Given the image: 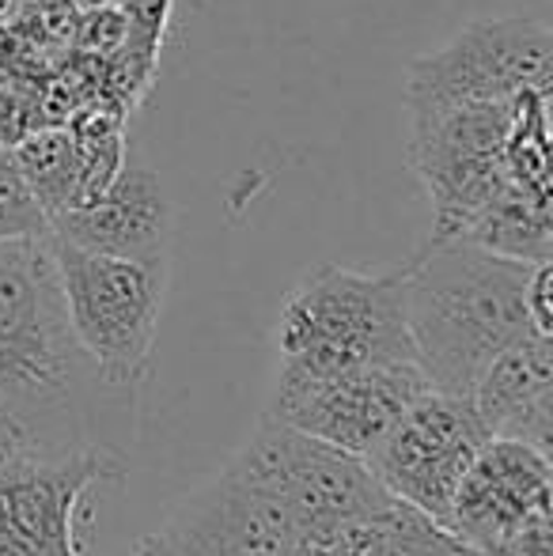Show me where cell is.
I'll list each match as a JSON object with an SVG mask.
<instances>
[{"instance_id":"6da1fadb","label":"cell","mask_w":553,"mask_h":556,"mask_svg":"<svg viewBox=\"0 0 553 556\" xmlns=\"http://www.w3.org/2000/svg\"><path fill=\"white\" fill-rule=\"evenodd\" d=\"M137 390L118 387L76 341L50 235L0 242V454L122 458Z\"/></svg>"},{"instance_id":"7a4b0ae2","label":"cell","mask_w":553,"mask_h":556,"mask_svg":"<svg viewBox=\"0 0 553 556\" xmlns=\"http://www.w3.org/2000/svg\"><path fill=\"white\" fill-rule=\"evenodd\" d=\"M531 269V262L463 239H428L402 265L406 326L428 387L470 397L481 371L508 344L542 337L527 315Z\"/></svg>"},{"instance_id":"3957f363","label":"cell","mask_w":553,"mask_h":556,"mask_svg":"<svg viewBox=\"0 0 553 556\" xmlns=\"http://www.w3.org/2000/svg\"><path fill=\"white\" fill-rule=\"evenodd\" d=\"M376 364H417L402 303V269H311L280 303L277 371L334 375Z\"/></svg>"},{"instance_id":"277c9868","label":"cell","mask_w":553,"mask_h":556,"mask_svg":"<svg viewBox=\"0 0 553 556\" xmlns=\"http://www.w3.org/2000/svg\"><path fill=\"white\" fill-rule=\"evenodd\" d=\"M50 250L76 341L106 379L137 390L152 367L167 265L91 254L58 235H50Z\"/></svg>"},{"instance_id":"5b68a950","label":"cell","mask_w":553,"mask_h":556,"mask_svg":"<svg viewBox=\"0 0 553 556\" xmlns=\"http://www.w3.org/2000/svg\"><path fill=\"white\" fill-rule=\"evenodd\" d=\"M524 91H553V35L531 15L474 20L406 68V111L512 103Z\"/></svg>"},{"instance_id":"8992f818","label":"cell","mask_w":553,"mask_h":556,"mask_svg":"<svg viewBox=\"0 0 553 556\" xmlns=\"http://www.w3.org/2000/svg\"><path fill=\"white\" fill-rule=\"evenodd\" d=\"M224 466L277 496L300 519L303 530L356 519V515H376L394 500L372 477L364 458L307 432H296L266 413Z\"/></svg>"},{"instance_id":"52a82bcc","label":"cell","mask_w":553,"mask_h":556,"mask_svg":"<svg viewBox=\"0 0 553 556\" xmlns=\"http://www.w3.org/2000/svg\"><path fill=\"white\" fill-rule=\"evenodd\" d=\"M546 451L516 440H486L451 500L448 534L486 556H553Z\"/></svg>"},{"instance_id":"ba28073f","label":"cell","mask_w":553,"mask_h":556,"mask_svg":"<svg viewBox=\"0 0 553 556\" xmlns=\"http://www.w3.org/2000/svg\"><path fill=\"white\" fill-rule=\"evenodd\" d=\"M512 103H451L410 111V167L432 201V235L455 239L504 182Z\"/></svg>"},{"instance_id":"9c48e42d","label":"cell","mask_w":553,"mask_h":556,"mask_svg":"<svg viewBox=\"0 0 553 556\" xmlns=\"http://www.w3.org/2000/svg\"><path fill=\"white\" fill-rule=\"evenodd\" d=\"M486 440L489 435L474 413L470 397H455L428 387L394 420L391 432L364 454V462L394 500H402L448 530L451 500H455L463 473L470 469L474 454L481 451Z\"/></svg>"},{"instance_id":"30bf717a","label":"cell","mask_w":553,"mask_h":556,"mask_svg":"<svg viewBox=\"0 0 553 556\" xmlns=\"http://www.w3.org/2000/svg\"><path fill=\"white\" fill-rule=\"evenodd\" d=\"M425 390L417 364H376L334 375L277 371L266 417L364 458Z\"/></svg>"},{"instance_id":"8fae6325","label":"cell","mask_w":553,"mask_h":556,"mask_svg":"<svg viewBox=\"0 0 553 556\" xmlns=\"http://www.w3.org/2000/svg\"><path fill=\"white\" fill-rule=\"evenodd\" d=\"M122 477L126 462L106 454H0V556H88V500Z\"/></svg>"},{"instance_id":"7c38bea8","label":"cell","mask_w":553,"mask_h":556,"mask_svg":"<svg viewBox=\"0 0 553 556\" xmlns=\"http://www.w3.org/2000/svg\"><path fill=\"white\" fill-rule=\"evenodd\" d=\"M300 530L277 496L221 466L144 545L152 556H296Z\"/></svg>"},{"instance_id":"4fadbf2b","label":"cell","mask_w":553,"mask_h":556,"mask_svg":"<svg viewBox=\"0 0 553 556\" xmlns=\"http://www.w3.org/2000/svg\"><path fill=\"white\" fill-rule=\"evenodd\" d=\"M171 201L160 175L148 167H122L114 182L88 205L65 208L50 220V235L91 254L129 262H171Z\"/></svg>"},{"instance_id":"5bb4252c","label":"cell","mask_w":553,"mask_h":556,"mask_svg":"<svg viewBox=\"0 0 553 556\" xmlns=\"http://www.w3.org/2000/svg\"><path fill=\"white\" fill-rule=\"evenodd\" d=\"M489 440L553 451V337H524L481 371L470 390Z\"/></svg>"},{"instance_id":"9a60e30c","label":"cell","mask_w":553,"mask_h":556,"mask_svg":"<svg viewBox=\"0 0 553 556\" xmlns=\"http://www.w3.org/2000/svg\"><path fill=\"white\" fill-rule=\"evenodd\" d=\"M455 239L516 262H553V190L504 178Z\"/></svg>"},{"instance_id":"2e32d148","label":"cell","mask_w":553,"mask_h":556,"mask_svg":"<svg viewBox=\"0 0 553 556\" xmlns=\"http://www.w3.org/2000/svg\"><path fill=\"white\" fill-rule=\"evenodd\" d=\"M12 155L50 220L73 205L80 186V152L68 125H38L15 140Z\"/></svg>"},{"instance_id":"e0dca14e","label":"cell","mask_w":553,"mask_h":556,"mask_svg":"<svg viewBox=\"0 0 553 556\" xmlns=\"http://www.w3.org/2000/svg\"><path fill=\"white\" fill-rule=\"evenodd\" d=\"M504 178L553 190L550 91H524L512 99L508 132H504Z\"/></svg>"},{"instance_id":"ac0fdd59","label":"cell","mask_w":553,"mask_h":556,"mask_svg":"<svg viewBox=\"0 0 553 556\" xmlns=\"http://www.w3.org/2000/svg\"><path fill=\"white\" fill-rule=\"evenodd\" d=\"M466 549L455 542V534L432 522L428 515L414 511L410 504L394 500L387 522L379 530V542L368 556H463Z\"/></svg>"},{"instance_id":"d6986e66","label":"cell","mask_w":553,"mask_h":556,"mask_svg":"<svg viewBox=\"0 0 553 556\" xmlns=\"http://www.w3.org/2000/svg\"><path fill=\"white\" fill-rule=\"evenodd\" d=\"M50 235V216L30 193L12 148H0V242Z\"/></svg>"},{"instance_id":"ffe728a7","label":"cell","mask_w":553,"mask_h":556,"mask_svg":"<svg viewBox=\"0 0 553 556\" xmlns=\"http://www.w3.org/2000/svg\"><path fill=\"white\" fill-rule=\"evenodd\" d=\"M129 38V23L118 12V4L96 8V12H80L73 23V50L88 53V58H111L114 50H122Z\"/></svg>"},{"instance_id":"44dd1931","label":"cell","mask_w":553,"mask_h":556,"mask_svg":"<svg viewBox=\"0 0 553 556\" xmlns=\"http://www.w3.org/2000/svg\"><path fill=\"white\" fill-rule=\"evenodd\" d=\"M114 4H118V12L129 23V42L160 53L171 27V15H175V0H114Z\"/></svg>"},{"instance_id":"7402d4cb","label":"cell","mask_w":553,"mask_h":556,"mask_svg":"<svg viewBox=\"0 0 553 556\" xmlns=\"http://www.w3.org/2000/svg\"><path fill=\"white\" fill-rule=\"evenodd\" d=\"M527 315L535 333L553 337V262H539L527 280Z\"/></svg>"},{"instance_id":"603a6c76","label":"cell","mask_w":553,"mask_h":556,"mask_svg":"<svg viewBox=\"0 0 553 556\" xmlns=\"http://www.w3.org/2000/svg\"><path fill=\"white\" fill-rule=\"evenodd\" d=\"M30 0H0V27H12L23 12H27Z\"/></svg>"},{"instance_id":"cb8c5ba5","label":"cell","mask_w":553,"mask_h":556,"mask_svg":"<svg viewBox=\"0 0 553 556\" xmlns=\"http://www.w3.org/2000/svg\"><path fill=\"white\" fill-rule=\"evenodd\" d=\"M114 0H68V8H73L76 15L80 12H96V8H111Z\"/></svg>"},{"instance_id":"d4e9b609","label":"cell","mask_w":553,"mask_h":556,"mask_svg":"<svg viewBox=\"0 0 553 556\" xmlns=\"http://www.w3.org/2000/svg\"><path fill=\"white\" fill-rule=\"evenodd\" d=\"M134 556H152V553H148V545H144V542H140V545H137V549H134Z\"/></svg>"},{"instance_id":"484cf974","label":"cell","mask_w":553,"mask_h":556,"mask_svg":"<svg viewBox=\"0 0 553 556\" xmlns=\"http://www.w3.org/2000/svg\"><path fill=\"white\" fill-rule=\"evenodd\" d=\"M30 4H68V0H30Z\"/></svg>"},{"instance_id":"4316f807","label":"cell","mask_w":553,"mask_h":556,"mask_svg":"<svg viewBox=\"0 0 553 556\" xmlns=\"http://www.w3.org/2000/svg\"><path fill=\"white\" fill-rule=\"evenodd\" d=\"M463 556H486V553H470V549H466V553H463Z\"/></svg>"}]
</instances>
